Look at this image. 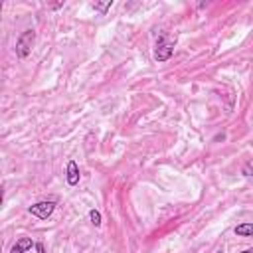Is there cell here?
<instances>
[{
    "mask_svg": "<svg viewBox=\"0 0 253 253\" xmlns=\"http://www.w3.org/2000/svg\"><path fill=\"white\" fill-rule=\"evenodd\" d=\"M34 42H36V32L34 30H26L20 34V38L16 40V55L26 59L30 53H32V47H34Z\"/></svg>",
    "mask_w": 253,
    "mask_h": 253,
    "instance_id": "1",
    "label": "cell"
},
{
    "mask_svg": "<svg viewBox=\"0 0 253 253\" xmlns=\"http://www.w3.org/2000/svg\"><path fill=\"white\" fill-rule=\"evenodd\" d=\"M172 53H174V42L168 40V38H164V36L158 38L156 47H154V57L158 61H168L172 57Z\"/></svg>",
    "mask_w": 253,
    "mask_h": 253,
    "instance_id": "2",
    "label": "cell"
},
{
    "mask_svg": "<svg viewBox=\"0 0 253 253\" xmlns=\"http://www.w3.org/2000/svg\"><path fill=\"white\" fill-rule=\"evenodd\" d=\"M53 210H55V202L53 200H43V202H38V204H34V206L28 208V211L32 215L40 217V219H47L53 213Z\"/></svg>",
    "mask_w": 253,
    "mask_h": 253,
    "instance_id": "3",
    "label": "cell"
},
{
    "mask_svg": "<svg viewBox=\"0 0 253 253\" xmlns=\"http://www.w3.org/2000/svg\"><path fill=\"white\" fill-rule=\"evenodd\" d=\"M65 178H67V184L69 186H77L79 184V166L75 164V160H69L67 162V174H65Z\"/></svg>",
    "mask_w": 253,
    "mask_h": 253,
    "instance_id": "4",
    "label": "cell"
},
{
    "mask_svg": "<svg viewBox=\"0 0 253 253\" xmlns=\"http://www.w3.org/2000/svg\"><path fill=\"white\" fill-rule=\"evenodd\" d=\"M32 247H36V243H34L30 237H20V239L14 243V247L10 249V253H24V251H28V249H32Z\"/></svg>",
    "mask_w": 253,
    "mask_h": 253,
    "instance_id": "5",
    "label": "cell"
},
{
    "mask_svg": "<svg viewBox=\"0 0 253 253\" xmlns=\"http://www.w3.org/2000/svg\"><path fill=\"white\" fill-rule=\"evenodd\" d=\"M233 231L239 237H253V223H239V225H235Z\"/></svg>",
    "mask_w": 253,
    "mask_h": 253,
    "instance_id": "6",
    "label": "cell"
},
{
    "mask_svg": "<svg viewBox=\"0 0 253 253\" xmlns=\"http://www.w3.org/2000/svg\"><path fill=\"white\" fill-rule=\"evenodd\" d=\"M91 6H93V8L97 10V12H101V14H105V12H107V10H109V8L113 6V0H107V2H93Z\"/></svg>",
    "mask_w": 253,
    "mask_h": 253,
    "instance_id": "7",
    "label": "cell"
},
{
    "mask_svg": "<svg viewBox=\"0 0 253 253\" xmlns=\"http://www.w3.org/2000/svg\"><path fill=\"white\" fill-rule=\"evenodd\" d=\"M89 219H91V223L95 225V227H99L101 225V213L93 208V210H89Z\"/></svg>",
    "mask_w": 253,
    "mask_h": 253,
    "instance_id": "8",
    "label": "cell"
},
{
    "mask_svg": "<svg viewBox=\"0 0 253 253\" xmlns=\"http://www.w3.org/2000/svg\"><path fill=\"white\" fill-rule=\"evenodd\" d=\"M243 174L253 176V158H251V160H247V162L243 164Z\"/></svg>",
    "mask_w": 253,
    "mask_h": 253,
    "instance_id": "9",
    "label": "cell"
},
{
    "mask_svg": "<svg viewBox=\"0 0 253 253\" xmlns=\"http://www.w3.org/2000/svg\"><path fill=\"white\" fill-rule=\"evenodd\" d=\"M36 251H38V253H45V249H43L42 243H36Z\"/></svg>",
    "mask_w": 253,
    "mask_h": 253,
    "instance_id": "10",
    "label": "cell"
},
{
    "mask_svg": "<svg viewBox=\"0 0 253 253\" xmlns=\"http://www.w3.org/2000/svg\"><path fill=\"white\" fill-rule=\"evenodd\" d=\"M241 253H253V249H245V251H241Z\"/></svg>",
    "mask_w": 253,
    "mask_h": 253,
    "instance_id": "11",
    "label": "cell"
},
{
    "mask_svg": "<svg viewBox=\"0 0 253 253\" xmlns=\"http://www.w3.org/2000/svg\"><path fill=\"white\" fill-rule=\"evenodd\" d=\"M217 253H223V251H217Z\"/></svg>",
    "mask_w": 253,
    "mask_h": 253,
    "instance_id": "12",
    "label": "cell"
}]
</instances>
